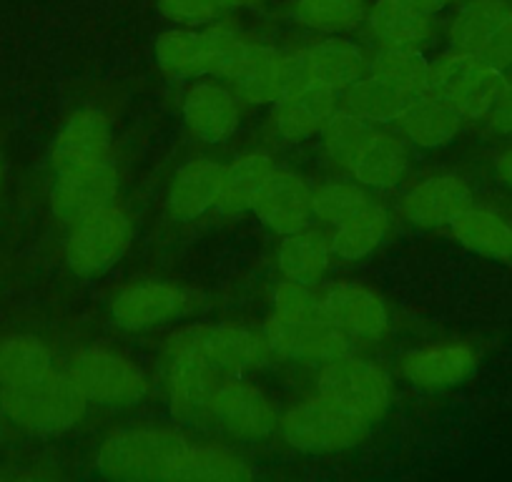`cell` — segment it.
<instances>
[{"instance_id": "cell-1", "label": "cell", "mask_w": 512, "mask_h": 482, "mask_svg": "<svg viewBox=\"0 0 512 482\" xmlns=\"http://www.w3.org/2000/svg\"><path fill=\"white\" fill-rule=\"evenodd\" d=\"M269 46L249 41L226 26L174 28L156 41V63L174 78H236Z\"/></svg>"}, {"instance_id": "cell-2", "label": "cell", "mask_w": 512, "mask_h": 482, "mask_svg": "<svg viewBox=\"0 0 512 482\" xmlns=\"http://www.w3.org/2000/svg\"><path fill=\"white\" fill-rule=\"evenodd\" d=\"M0 410L21 430L61 435L86 417L88 400L68 372L51 370L26 385L0 387Z\"/></svg>"}, {"instance_id": "cell-3", "label": "cell", "mask_w": 512, "mask_h": 482, "mask_svg": "<svg viewBox=\"0 0 512 482\" xmlns=\"http://www.w3.org/2000/svg\"><path fill=\"white\" fill-rule=\"evenodd\" d=\"M186 445L189 440L171 427L121 430L103 442L96 467L113 480H166Z\"/></svg>"}, {"instance_id": "cell-4", "label": "cell", "mask_w": 512, "mask_h": 482, "mask_svg": "<svg viewBox=\"0 0 512 482\" xmlns=\"http://www.w3.org/2000/svg\"><path fill=\"white\" fill-rule=\"evenodd\" d=\"M369 425L372 422L364 420L362 415L324 395L299 402L279 417V432L287 445L312 455L359 445L367 437Z\"/></svg>"}, {"instance_id": "cell-5", "label": "cell", "mask_w": 512, "mask_h": 482, "mask_svg": "<svg viewBox=\"0 0 512 482\" xmlns=\"http://www.w3.org/2000/svg\"><path fill=\"white\" fill-rule=\"evenodd\" d=\"M505 71L472 53L452 48L427 68L425 93L450 101L465 121H482L505 86Z\"/></svg>"}, {"instance_id": "cell-6", "label": "cell", "mask_w": 512, "mask_h": 482, "mask_svg": "<svg viewBox=\"0 0 512 482\" xmlns=\"http://www.w3.org/2000/svg\"><path fill=\"white\" fill-rule=\"evenodd\" d=\"M66 372L76 380L88 402L103 407H134L151 392L149 375L134 359L108 347L78 349Z\"/></svg>"}, {"instance_id": "cell-7", "label": "cell", "mask_w": 512, "mask_h": 482, "mask_svg": "<svg viewBox=\"0 0 512 482\" xmlns=\"http://www.w3.org/2000/svg\"><path fill=\"white\" fill-rule=\"evenodd\" d=\"M189 352L209 362L219 372L239 375L244 370L264 367L272 357L267 337L236 324H191L171 334L166 354Z\"/></svg>"}, {"instance_id": "cell-8", "label": "cell", "mask_w": 512, "mask_h": 482, "mask_svg": "<svg viewBox=\"0 0 512 482\" xmlns=\"http://www.w3.org/2000/svg\"><path fill=\"white\" fill-rule=\"evenodd\" d=\"M317 390L319 395L362 415L367 422H374L390 407L392 377L377 362L344 354L324 362L317 375Z\"/></svg>"}, {"instance_id": "cell-9", "label": "cell", "mask_w": 512, "mask_h": 482, "mask_svg": "<svg viewBox=\"0 0 512 482\" xmlns=\"http://www.w3.org/2000/svg\"><path fill=\"white\" fill-rule=\"evenodd\" d=\"M450 41L500 71L512 68V0H465L450 21Z\"/></svg>"}, {"instance_id": "cell-10", "label": "cell", "mask_w": 512, "mask_h": 482, "mask_svg": "<svg viewBox=\"0 0 512 482\" xmlns=\"http://www.w3.org/2000/svg\"><path fill=\"white\" fill-rule=\"evenodd\" d=\"M131 236L134 226L126 211L116 204L103 206L71 226L66 239L68 267L83 277L106 272L126 254Z\"/></svg>"}, {"instance_id": "cell-11", "label": "cell", "mask_w": 512, "mask_h": 482, "mask_svg": "<svg viewBox=\"0 0 512 482\" xmlns=\"http://www.w3.org/2000/svg\"><path fill=\"white\" fill-rule=\"evenodd\" d=\"M196 307L194 292L174 282H134L111 299V317L128 332L164 327Z\"/></svg>"}, {"instance_id": "cell-12", "label": "cell", "mask_w": 512, "mask_h": 482, "mask_svg": "<svg viewBox=\"0 0 512 482\" xmlns=\"http://www.w3.org/2000/svg\"><path fill=\"white\" fill-rule=\"evenodd\" d=\"M113 164V134L108 118L96 108L73 113L51 146V169L56 176L101 169Z\"/></svg>"}, {"instance_id": "cell-13", "label": "cell", "mask_w": 512, "mask_h": 482, "mask_svg": "<svg viewBox=\"0 0 512 482\" xmlns=\"http://www.w3.org/2000/svg\"><path fill=\"white\" fill-rule=\"evenodd\" d=\"M272 354L299 362H332L352 354V337L329 319H284L272 314L264 324Z\"/></svg>"}, {"instance_id": "cell-14", "label": "cell", "mask_w": 512, "mask_h": 482, "mask_svg": "<svg viewBox=\"0 0 512 482\" xmlns=\"http://www.w3.org/2000/svg\"><path fill=\"white\" fill-rule=\"evenodd\" d=\"M209 415L239 440H264L279 427L274 402L259 387L239 377H226L219 382Z\"/></svg>"}, {"instance_id": "cell-15", "label": "cell", "mask_w": 512, "mask_h": 482, "mask_svg": "<svg viewBox=\"0 0 512 482\" xmlns=\"http://www.w3.org/2000/svg\"><path fill=\"white\" fill-rule=\"evenodd\" d=\"M477 349L470 342H435L427 347L412 349L402 357V377L410 385L422 387V390H447L475 372L477 367Z\"/></svg>"}, {"instance_id": "cell-16", "label": "cell", "mask_w": 512, "mask_h": 482, "mask_svg": "<svg viewBox=\"0 0 512 482\" xmlns=\"http://www.w3.org/2000/svg\"><path fill=\"white\" fill-rule=\"evenodd\" d=\"M251 211L274 234H294L312 224L314 219V189L304 176L294 171L277 169L269 179Z\"/></svg>"}, {"instance_id": "cell-17", "label": "cell", "mask_w": 512, "mask_h": 482, "mask_svg": "<svg viewBox=\"0 0 512 482\" xmlns=\"http://www.w3.org/2000/svg\"><path fill=\"white\" fill-rule=\"evenodd\" d=\"M422 93H425L422 88L369 66L367 73L352 88H347L342 96L347 111L357 113L367 124L379 126L397 124Z\"/></svg>"}, {"instance_id": "cell-18", "label": "cell", "mask_w": 512, "mask_h": 482, "mask_svg": "<svg viewBox=\"0 0 512 482\" xmlns=\"http://www.w3.org/2000/svg\"><path fill=\"white\" fill-rule=\"evenodd\" d=\"M324 319L337 324L352 339H377L390 327L387 304L374 289L342 282L324 289Z\"/></svg>"}, {"instance_id": "cell-19", "label": "cell", "mask_w": 512, "mask_h": 482, "mask_svg": "<svg viewBox=\"0 0 512 482\" xmlns=\"http://www.w3.org/2000/svg\"><path fill=\"white\" fill-rule=\"evenodd\" d=\"M184 124L194 139L224 144L239 131V96L221 83H194L184 96Z\"/></svg>"}, {"instance_id": "cell-20", "label": "cell", "mask_w": 512, "mask_h": 482, "mask_svg": "<svg viewBox=\"0 0 512 482\" xmlns=\"http://www.w3.org/2000/svg\"><path fill=\"white\" fill-rule=\"evenodd\" d=\"M166 392L169 407L179 420L209 415L211 400L221 382V372L189 352L166 354Z\"/></svg>"}, {"instance_id": "cell-21", "label": "cell", "mask_w": 512, "mask_h": 482, "mask_svg": "<svg viewBox=\"0 0 512 482\" xmlns=\"http://www.w3.org/2000/svg\"><path fill=\"white\" fill-rule=\"evenodd\" d=\"M470 184L462 176L455 174H437L430 179H422L420 184L405 191L400 201V211L410 224L425 226H445L455 219L460 211L472 206Z\"/></svg>"}, {"instance_id": "cell-22", "label": "cell", "mask_w": 512, "mask_h": 482, "mask_svg": "<svg viewBox=\"0 0 512 482\" xmlns=\"http://www.w3.org/2000/svg\"><path fill=\"white\" fill-rule=\"evenodd\" d=\"M407 166H410V154L405 141L387 131L369 129L344 169L364 189L387 191L405 179Z\"/></svg>"}, {"instance_id": "cell-23", "label": "cell", "mask_w": 512, "mask_h": 482, "mask_svg": "<svg viewBox=\"0 0 512 482\" xmlns=\"http://www.w3.org/2000/svg\"><path fill=\"white\" fill-rule=\"evenodd\" d=\"M118 174L116 166L106 164L101 169L78 171V174L56 176L51 189V209L58 221L73 226L83 216L116 204Z\"/></svg>"}, {"instance_id": "cell-24", "label": "cell", "mask_w": 512, "mask_h": 482, "mask_svg": "<svg viewBox=\"0 0 512 482\" xmlns=\"http://www.w3.org/2000/svg\"><path fill=\"white\" fill-rule=\"evenodd\" d=\"M339 111V93L312 83L274 103L272 129L279 139L297 144L322 134L329 118Z\"/></svg>"}, {"instance_id": "cell-25", "label": "cell", "mask_w": 512, "mask_h": 482, "mask_svg": "<svg viewBox=\"0 0 512 482\" xmlns=\"http://www.w3.org/2000/svg\"><path fill=\"white\" fill-rule=\"evenodd\" d=\"M224 169L226 166H221L214 159H196L181 166L169 189L171 216L181 221H191L219 206Z\"/></svg>"}, {"instance_id": "cell-26", "label": "cell", "mask_w": 512, "mask_h": 482, "mask_svg": "<svg viewBox=\"0 0 512 482\" xmlns=\"http://www.w3.org/2000/svg\"><path fill=\"white\" fill-rule=\"evenodd\" d=\"M364 26L379 48H407V51H422L435 31L430 16L405 6L400 0H377L374 6H369Z\"/></svg>"}, {"instance_id": "cell-27", "label": "cell", "mask_w": 512, "mask_h": 482, "mask_svg": "<svg viewBox=\"0 0 512 482\" xmlns=\"http://www.w3.org/2000/svg\"><path fill=\"white\" fill-rule=\"evenodd\" d=\"M302 51L304 58H307L312 83L332 88L339 96L347 88H352L369 68V58L364 56L362 48L357 43L347 41V38L327 36L324 41L312 43Z\"/></svg>"}, {"instance_id": "cell-28", "label": "cell", "mask_w": 512, "mask_h": 482, "mask_svg": "<svg viewBox=\"0 0 512 482\" xmlns=\"http://www.w3.org/2000/svg\"><path fill=\"white\" fill-rule=\"evenodd\" d=\"M397 124L402 126L407 141L420 149H442L460 136L465 118L445 98L422 93Z\"/></svg>"}, {"instance_id": "cell-29", "label": "cell", "mask_w": 512, "mask_h": 482, "mask_svg": "<svg viewBox=\"0 0 512 482\" xmlns=\"http://www.w3.org/2000/svg\"><path fill=\"white\" fill-rule=\"evenodd\" d=\"M249 462L224 445L189 442L179 460L171 465L166 480L171 482H236L249 480Z\"/></svg>"}, {"instance_id": "cell-30", "label": "cell", "mask_w": 512, "mask_h": 482, "mask_svg": "<svg viewBox=\"0 0 512 482\" xmlns=\"http://www.w3.org/2000/svg\"><path fill=\"white\" fill-rule=\"evenodd\" d=\"M334 259L332 239L322 231L302 229L287 234L277 252V267L284 279L304 284L322 282Z\"/></svg>"}, {"instance_id": "cell-31", "label": "cell", "mask_w": 512, "mask_h": 482, "mask_svg": "<svg viewBox=\"0 0 512 482\" xmlns=\"http://www.w3.org/2000/svg\"><path fill=\"white\" fill-rule=\"evenodd\" d=\"M450 231L462 247L492 259L512 257V224L492 209L467 206L450 221Z\"/></svg>"}, {"instance_id": "cell-32", "label": "cell", "mask_w": 512, "mask_h": 482, "mask_svg": "<svg viewBox=\"0 0 512 482\" xmlns=\"http://www.w3.org/2000/svg\"><path fill=\"white\" fill-rule=\"evenodd\" d=\"M274 174H277V164L267 151H246L236 156L224 169L219 206L226 211L251 209Z\"/></svg>"}, {"instance_id": "cell-33", "label": "cell", "mask_w": 512, "mask_h": 482, "mask_svg": "<svg viewBox=\"0 0 512 482\" xmlns=\"http://www.w3.org/2000/svg\"><path fill=\"white\" fill-rule=\"evenodd\" d=\"M390 234V214L377 201H369L359 214L334 226L332 239L334 257L342 262H359L369 257Z\"/></svg>"}, {"instance_id": "cell-34", "label": "cell", "mask_w": 512, "mask_h": 482, "mask_svg": "<svg viewBox=\"0 0 512 482\" xmlns=\"http://www.w3.org/2000/svg\"><path fill=\"white\" fill-rule=\"evenodd\" d=\"M53 370V354L31 334L0 337V387H16L38 380Z\"/></svg>"}, {"instance_id": "cell-35", "label": "cell", "mask_w": 512, "mask_h": 482, "mask_svg": "<svg viewBox=\"0 0 512 482\" xmlns=\"http://www.w3.org/2000/svg\"><path fill=\"white\" fill-rule=\"evenodd\" d=\"M367 0H294V23L322 36H344L364 23Z\"/></svg>"}, {"instance_id": "cell-36", "label": "cell", "mask_w": 512, "mask_h": 482, "mask_svg": "<svg viewBox=\"0 0 512 482\" xmlns=\"http://www.w3.org/2000/svg\"><path fill=\"white\" fill-rule=\"evenodd\" d=\"M369 194L357 181H327L314 189V219L339 226L369 204Z\"/></svg>"}, {"instance_id": "cell-37", "label": "cell", "mask_w": 512, "mask_h": 482, "mask_svg": "<svg viewBox=\"0 0 512 482\" xmlns=\"http://www.w3.org/2000/svg\"><path fill=\"white\" fill-rule=\"evenodd\" d=\"M372 124H367L364 118H359L357 113L347 111V108H339L329 124L322 131V146L324 154L334 161V164L347 166L349 156L354 154V149L359 146V141L369 134Z\"/></svg>"}, {"instance_id": "cell-38", "label": "cell", "mask_w": 512, "mask_h": 482, "mask_svg": "<svg viewBox=\"0 0 512 482\" xmlns=\"http://www.w3.org/2000/svg\"><path fill=\"white\" fill-rule=\"evenodd\" d=\"M272 307L284 319H324V289L287 279L274 289Z\"/></svg>"}, {"instance_id": "cell-39", "label": "cell", "mask_w": 512, "mask_h": 482, "mask_svg": "<svg viewBox=\"0 0 512 482\" xmlns=\"http://www.w3.org/2000/svg\"><path fill=\"white\" fill-rule=\"evenodd\" d=\"M161 16L179 28H204L224 16L219 0H156Z\"/></svg>"}, {"instance_id": "cell-40", "label": "cell", "mask_w": 512, "mask_h": 482, "mask_svg": "<svg viewBox=\"0 0 512 482\" xmlns=\"http://www.w3.org/2000/svg\"><path fill=\"white\" fill-rule=\"evenodd\" d=\"M482 124L492 136H512V76L505 78L502 93L497 96L495 106L482 118Z\"/></svg>"}, {"instance_id": "cell-41", "label": "cell", "mask_w": 512, "mask_h": 482, "mask_svg": "<svg viewBox=\"0 0 512 482\" xmlns=\"http://www.w3.org/2000/svg\"><path fill=\"white\" fill-rule=\"evenodd\" d=\"M400 3H405V6L415 8V11L425 13V16H430V18L440 16L442 11H447L450 6H455V0H400Z\"/></svg>"}, {"instance_id": "cell-42", "label": "cell", "mask_w": 512, "mask_h": 482, "mask_svg": "<svg viewBox=\"0 0 512 482\" xmlns=\"http://www.w3.org/2000/svg\"><path fill=\"white\" fill-rule=\"evenodd\" d=\"M495 169L502 176V181L512 186V146H507L495 156Z\"/></svg>"}, {"instance_id": "cell-43", "label": "cell", "mask_w": 512, "mask_h": 482, "mask_svg": "<svg viewBox=\"0 0 512 482\" xmlns=\"http://www.w3.org/2000/svg\"><path fill=\"white\" fill-rule=\"evenodd\" d=\"M224 11H241V8H256L262 6L264 0H219Z\"/></svg>"}, {"instance_id": "cell-44", "label": "cell", "mask_w": 512, "mask_h": 482, "mask_svg": "<svg viewBox=\"0 0 512 482\" xmlns=\"http://www.w3.org/2000/svg\"><path fill=\"white\" fill-rule=\"evenodd\" d=\"M0 184H3V159H0Z\"/></svg>"}, {"instance_id": "cell-45", "label": "cell", "mask_w": 512, "mask_h": 482, "mask_svg": "<svg viewBox=\"0 0 512 482\" xmlns=\"http://www.w3.org/2000/svg\"><path fill=\"white\" fill-rule=\"evenodd\" d=\"M0 437H3V417H0Z\"/></svg>"}]
</instances>
